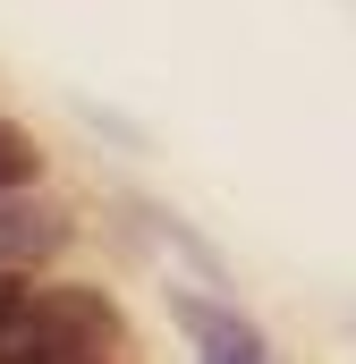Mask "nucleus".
<instances>
[{"label":"nucleus","mask_w":356,"mask_h":364,"mask_svg":"<svg viewBox=\"0 0 356 364\" xmlns=\"http://www.w3.org/2000/svg\"><path fill=\"white\" fill-rule=\"evenodd\" d=\"M26 178H34V144L0 119V195H9V186H26Z\"/></svg>","instance_id":"nucleus-3"},{"label":"nucleus","mask_w":356,"mask_h":364,"mask_svg":"<svg viewBox=\"0 0 356 364\" xmlns=\"http://www.w3.org/2000/svg\"><path fill=\"white\" fill-rule=\"evenodd\" d=\"M178 322L195 331L204 364H271V356H263V331H255V322H238V314H221V305H204V296H187V305H178Z\"/></svg>","instance_id":"nucleus-1"},{"label":"nucleus","mask_w":356,"mask_h":364,"mask_svg":"<svg viewBox=\"0 0 356 364\" xmlns=\"http://www.w3.org/2000/svg\"><path fill=\"white\" fill-rule=\"evenodd\" d=\"M60 246H68V220H60V212H43V203H9V195H0V263H9V272L51 263Z\"/></svg>","instance_id":"nucleus-2"}]
</instances>
